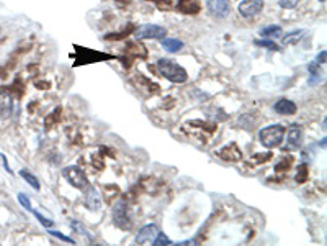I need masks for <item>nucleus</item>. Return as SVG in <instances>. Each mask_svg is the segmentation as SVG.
Here are the masks:
<instances>
[{
	"mask_svg": "<svg viewBox=\"0 0 327 246\" xmlns=\"http://www.w3.org/2000/svg\"><path fill=\"white\" fill-rule=\"evenodd\" d=\"M157 69L160 76L164 79H167L169 82H172V84H185L188 80V74L185 69L172 60H167V58L157 61Z\"/></svg>",
	"mask_w": 327,
	"mask_h": 246,
	"instance_id": "nucleus-1",
	"label": "nucleus"
},
{
	"mask_svg": "<svg viewBox=\"0 0 327 246\" xmlns=\"http://www.w3.org/2000/svg\"><path fill=\"white\" fill-rule=\"evenodd\" d=\"M283 138H285V126L278 125V123H275V125H270V126L262 128V130L259 132L260 143H262V146H264V148H267V150L278 148V146L282 144Z\"/></svg>",
	"mask_w": 327,
	"mask_h": 246,
	"instance_id": "nucleus-2",
	"label": "nucleus"
},
{
	"mask_svg": "<svg viewBox=\"0 0 327 246\" xmlns=\"http://www.w3.org/2000/svg\"><path fill=\"white\" fill-rule=\"evenodd\" d=\"M111 218H113L115 226H118L120 230H131V226H133V218H131L129 207L124 200H120L113 205Z\"/></svg>",
	"mask_w": 327,
	"mask_h": 246,
	"instance_id": "nucleus-3",
	"label": "nucleus"
},
{
	"mask_svg": "<svg viewBox=\"0 0 327 246\" xmlns=\"http://www.w3.org/2000/svg\"><path fill=\"white\" fill-rule=\"evenodd\" d=\"M62 176H64V179L67 180L70 186L75 187V189L84 190L85 187L88 186L87 176L84 174V171H82L80 168H77V166H67L62 171Z\"/></svg>",
	"mask_w": 327,
	"mask_h": 246,
	"instance_id": "nucleus-4",
	"label": "nucleus"
},
{
	"mask_svg": "<svg viewBox=\"0 0 327 246\" xmlns=\"http://www.w3.org/2000/svg\"><path fill=\"white\" fill-rule=\"evenodd\" d=\"M262 10H264V0H242L239 7H237L239 15L246 20L255 18L262 14Z\"/></svg>",
	"mask_w": 327,
	"mask_h": 246,
	"instance_id": "nucleus-5",
	"label": "nucleus"
},
{
	"mask_svg": "<svg viewBox=\"0 0 327 246\" xmlns=\"http://www.w3.org/2000/svg\"><path fill=\"white\" fill-rule=\"evenodd\" d=\"M206 10L213 18L223 20L231 14V4L229 0H206Z\"/></svg>",
	"mask_w": 327,
	"mask_h": 246,
	"instance_id": "nucleus-6",
	"label": "nucleus"
},
{
	"mask_svg": "<svg viewBox=\"0 0 327 246\" xmlns=\"http://www.w3.org/2000/svg\"><path fill=\"white\" fill-rule=\"evenodd\" d=\"M167 34V30L159 25H142L134 32L136 40H162Z\"/></svg>",
	"mask_w": 327,
	"mask_h": 246,
	"instance_id": "nucleus-7",
	"label": "nucleus"
},
{
	"mask_svg": "<svg viewBox=\"0 0 327 246\" xmlns=\"http://www.w3.org/2000/svg\"><path fill=\"white\" fill-rule=\"evenodd\" d=\"M159 233V228L154 225V224H149V225H144L138 232V235H136V243L138 244H146V243H152V240L156 238V235Z\"/></svg>",
	"mask_w": 327,
	"mask_h": 246,
	"instance_id": "nucleus-8",
	"label": "nucleus"
},
{
	"mask_svg": "<svg viewBox=\"0 0 327 246\" xmlns=\"http://www.w3.org/2000/svg\"><path fill=\"white\" fill-rule=\"evenodd\" d=\"M13 112V97L7 90H0V118H8Z\"/></svg>",
	"mask_w": 327,
	"mask_h": 246,
	"instance_id": "nucleus-9",
	"label": "nucleus"
},
{
	"mask_svg": "<svg viewBox=\"0 0 327 246\" xmlns=\"http://www.w3.org/2000/svg\"><path fill=\"white\" fill-rule=\"evenodd\" d=\"M273 110L278 114V115H285V116H290V115H295L298 107H296L295 102L288 100V98H278V100L273 104Z\"/></svg>",
	"mask_w": 327,
	"mask_h": 246,
	"instance_id": "nucleus-10",
	"label": "nucleus"
},
{
	"mask_svg": "<svg viewBox=\"0 0 327 246\" xmlns=\"http://www.w3.org/2000/svg\"><path fill=\"white\" fill-rule=\"evenodd\" d=\"M84 190H87L85 192V205L90 210H100V207H102V198H100V194L97 192V189H95L93 186H90L88 184Z\"/></svg>",
	"mask_w": 327,
	"mask_h": 246,
	"instance_id": "nucleus-11",
	"label": "nucleus"
},
{
	"mask_svg": "<svg viewBox=\"0 0 327 246\" xmlns=\"http://www.w3.org/2000/svg\"><path fill=\"white\" fill-rule=\"evenodd\" d=\"M218 156H219V158H223L224 161L236 162V161H241L242 153H241V150L237 148V146H236L234 143H231V144L224 146V148L219 150V151H218Z\"/></svg>",
	"mask_w": 327,
	"mask_h": 246,
	"instance_id": "nucleus-12",
	"label": "nucleus"
},
{
	"mask_svg": "<svg viewBox=\"0 0 327 246\" xmlns=\"http://www.w3.org/2000/svg\"><path fill=\"white\" fill-rule=\"evenodd\" d=\"M287 143L290 148H300L303 143V130L300 125H291L288 134H287Z\"/></svg>",
	"mask_w": 327,
	"mask_h": 246,
	"instance_id": "nucleus-13",
	"label": "nucleus"
},
{
	"mask_svg": "<svg viewBox=\"0 0 327 246\" xmlns=\"http://www.w3.org/2000/svg\"><path fill=\"white\" fill-rule=\"evenodd\" d=\"M160 44H162V48L167 51V52H178L182 48H183V41L180 40H175V38H162L160 40Z\"/></svg>",
	"mask_w": 327,
	"mask_h": 246,
	"instance_id": "nucleus-14",
	"label": "nucleus"
},
{
	"mask_svg": "<svg viewBox=\"0 0 327 246\" xmlns=\"http://www.w3.org/2000/svg\"><path fill=\"white\" fill-rule=\"evenodd\" d=\"M305 30H295V32H290L287 34H283V38H282V43L285 46H288V44H296V43H300V40L305 36Z\"/></svg>",
	"mask_w": 327,
	"mask_h": 246,
	"instance_id": "nucleus-15",
	"label": "nucleus"
},
{
	"mask_svg": "<svg viewBox=\"0 0 327 246\" xmlns=\"http://www.w3.org/2000/svg\"><path fill=\"white\" fill-rule=\"evenodd\" d=\"M260 36L262 38H277V36H282V26H278V25L264 26L260 30Z\"/></svg>",
	"mask_w": 327,
	"mask_h": 246,
	"instance_id": "nucleus-16",
	"label": "nucleus"
},
{
	"mask_svg": "<svg viewBox=\"0 0 327 246\" xmlns=\"http://www.w3.org/2000/svg\"><path fill=\"white\" fill-rule=\"evenodd\" d=\"M20 176L26 180L28 186H31L36 192L41 190V184H39V180H38V178H36V176H34V174H31L29 171H26V169H21V171H20Z\"/></svg>",
	"mask_w": 327,
	"mask_h": 246,
	"instance_id": "nucleus-17",
	"label": "nucleus"
},
{
	"mask_svg": "<svg viewBox=\"0 0 327 246\" xmlns=\"http://www.w3.org/2000/svg\"><path fill=\"white\" fill-rule=\"evenodd\" d=\"M308 174H309V171H308V166H306V164H300V166L296 168V176H295L296 182L303 184V182H305V180L308 179Z\"/></svg>",
	"mask_w": 327,
	"mask_h": 246,
	"instance_id": "nucleus-18",
	"label": "nucleus"
},
{
	"mask_svg": "<svg viewBox=\"0 0 327 246\" xmlns=\"http://www.w3.org/2000/svg\"><path fill=\"white\" fill-rule=\"evenodd\" d=\"M152 244L154 246H169V244H174V243H172V240H169L167 235H164L162 232H159L156 238L152 240Z\"/></svg>",
	"mask_w": 327,
	"mask_h": 246,
	"instance_id": "nucleus-19",
	"label": "nucleus"
},
{
	"mask_svg": "<svg viewBox=\"0 0 327 246\" xmlns=\"http://www.w3.org/2000/svg\"><path fill=\"white\" fill-rule=\"evenodd\" d=\"M255 44L260 46V48H265V50H272V51H278V46L273 43L272 40L265 38V40H260V41H255Z\"/></svg>",
	"mask_w": 327,
	"mask_h": 246,
	"instance_id": "nucleus-20",
	"label": "nucleus"
},
{
	"mask_svg": "<svg viewBox=\"0 0 327 246\" xmlns=\"http://www.w3.org/2000/svg\"><path fill=\"white\" fill-rule=\"evenodd\" d=\"M31 214H33L34 216H36V218H38V222H39V224L43 225L44 228H52V225H54V224H52L51 220H47L44 215H41L39 212H36V210H31Z\"/></svg>",
	"mask_w": 327,
	"mask_h": 246,
	"instance_id": "nucleus-21",
	"label": "nucleus"
},
{
	"mask_svg": "<svg viewBox=\"0 0 327 246\" xmlns=\"http://www.w3.org/2000/svg\"><path fill=\"white\" fill-rule=\"evenodd\" d=\"M16 198H18V202H20V205H21L23 208L28 210V212H31L33 207H31V200H29V197H28V196H25V194H18V197H16Z\"/></svg>",
	"mask_w": 327,
	"mask_h": 246,
	"instance_id": "nucleus-22",
	"label": "nucleus"
},
{
	"mask_svg": "<svg viewBox=\"0 0 327 246\" xmlns=\"http://www.w3.org/2000/svg\"><path fill=\"white\" fill-rule=\"evenodd\" d=\"M47 233L49 235H52V236H56V238H59L61 242H65V243H72V244H75V242L70 236H65V235H62V233H59V232H56V230H51V228H47Z\"/></svg>",
	"mask_w": 327,
	"mask_h": 246,
	"instance_id": "nucleus-23",
	"label": "nucleus"
},
{
	"mask_svg": "<svg viewBox=\"0 0 327 246\" xmlns=\"http://www.w3.org/2000/svg\"><path fill=\"white\" fill-rule=\"evenodd\" d=\"M278 5L285 10H293L298 5V0H278Z\"/></svg>",
	"mask_w": 327,
	"mask_h": 246,
	"instance_id": "nucleus-24",
	"label": "nucleus"
},
{
	"mask_svg": "<svg viewBox=\"0 0 327 246\" xmlns=\"http://www.w3.org/2000/svg\"><path fill=\"white\" fill-rule=\"evenodd\" d=\"M70 226H72L74 230H77V233H79V235H82V236H88L87 228H84V225L79 224V222H72V224H70Z\"/></svg>",
	"mask_w": 327,
	"mask_h": 246,
	"instance_id": "nucleus-25",
	"label": "nucleus"
},
{
	"mask_svg": "<svg viewBox=\"0 0 327 246\" xmlns=\"http://www.w3.org/2000/svg\"><path fill=\"white\" fill-rule=\"evenodd\" d=\"M290 164H291V160H290V158H287V160H285V161H280V162L277 164V166H275V171H277V172H280V171H287V169L290 168Z\"/></svg>",
	"mask_w": 327,
	"mask_h": 246,
	"instance_id": "nucleus-26",
	"label": "nucleus"
},
{
	"mask_svg": "<svg viewBox=\"0 0 327 246\" xmlns=\"http://www.w3.org/2000/svg\"><path fill=\"white\" fill-rule=\"evenodd\" d=\"M326 58H327V51L323 50L319 52V54L316 56V60H314V64H318V66H321V64H326Z\"/></svg>",
	"mask_w": 327,
	"mask_h": 246,
	"instance_id": "nucleus-27",
	"label": "nucleus"
},
{
	"mask_svg": "<svg viewBox=\"0 0 327 246\" xmlns=\"http://www.w3.org/2000/svg\"><path fill=\"white\" fill-rule=\"evenodd\" d=\"M319 146L321 148H326V138H323V142H319Z\"/></svg>",
	"mask_w": 327,
	"mask_h": 246,
	"instance_id": "nucleus-28",
	"label": "nucleus"
}]
</instances>
